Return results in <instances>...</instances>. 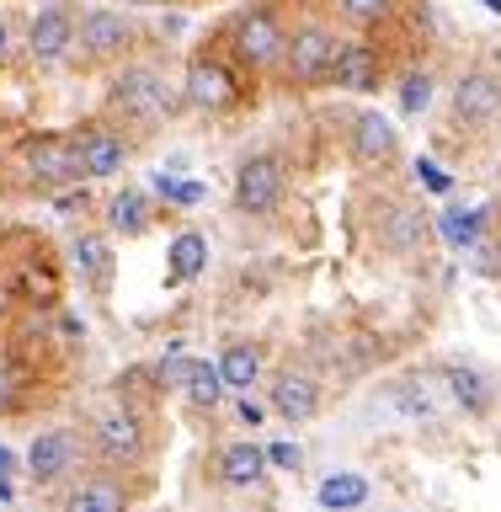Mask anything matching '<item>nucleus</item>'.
Here are the masks:
<instances>
[{"mask_svg": "<svg viewBox=\"0 0 501 512\" xmlns=\"http://www.w3.org/2000/svg\"><path fill=\"white\" fill-rule=\"evenodd\" d=\"M107 96H112V107H118L123 118H139V123H160L171 112V91L150 64H128V70H118Z\"/></svg>", "mask_w": 501, "mask_h": 512, "instance_id": "f257e3e1", "label": "nucleus"}, {"mask_svg": "<svg viewBox=\"0 0 501 512\" xmlns=\"http://www.w3.org/2000/svg\"><path fill=\"white\" fill-rule=\"evenodd\" d=\"M283 160L278 155H251V160H240V171H235V208L246 219H267V214H278V203H283Z\"/></svg>", "mask_w": 501, "mask_h": 512, "instance_id": "f03ea898", "label": "nucleus"}, {"mask_svg": "<svg viewBox=\"0 0 501 512\" xmlns=\"http://www.w3.org/2000/svg\"><path fill=\"white\" fill-rule=\"evenodd\" d=\"M283 38H288V32L278 27V16H272L267 6L246 11L230 27V48H235V59L246 64V70H272V64L283 59Z\"/></svg>", "mask_w": 501, "mask_h": 512, "instance_id": "7ed1b4c3", "label": "nucleus"}, {"mask_svg": "<svg viewBox=\"0 0 501 512\" xmlns=\"http://www.w3.org/2000/svg\"><path fill=\"white\" fill-rule=\"evenodd\" d=\"M75 464H80V443H75L70 427H48L27 448V475L38 480V486H59V480H70Z\"/></svg>", "mask_w": 501, "mask_h": 512, "instance_id": "20e7f679", "label": "nucleus"}, {"mask_svg": "<svg viewBox=\"0 0 501 512\" xmlns=\"http://www.w3.org/2000/svg\"><path fill=\"white\" fill-rule=\"evenodd\" d=\"M70 155H75V176H91V182H102V176L123 171L128 144L112 134L107 123H86V128H80V134L70 139Z\"/></svg>", "mask_w": 501, "mask_h": 512, "instance_id": "39448f33", "label": "nucleus"}, {"mask_svg": "<svg viewBox=\"0 0 501 512\" xmlns=\"http://www.w3.org/2000/svg\"><path fill=\"white\" fill-rule=\"evenodd\" d=\"M128 43H134V27H128V16L112 11V6L86 11V16H80V27H75V48L86 59H118Z\"/></svg>", "mask_w": 501, "mask_h": 512, "instance_id": "423d86ee", "label": "nucleus"}, {"mask_svg": "<svg viewBox=\"0 0 501 512\" xmlns=\"http://www.w3.org/2000/svg\"><path fill=\"white\" fill-rule=\"evenodd\" d=\"M331 48H336V38L326 27H299L294 38H283V70L299 80V86H320L326 80V64H331Z\"/></svg>", "mask_w": 501, "mask_h": 512, "instance_id": "0eeeda50", "label": "nucleus"}, {"mask_svg": "<svg viewBox=\"0 0 501 512\" xmlns=\"http://www.w3.org/2000/svg\"><path fill=\"white\" fill-rule=\"evenodd\" d=\"M22 171H27V182H38V187H64V182H75L70 139H64V134H38V139H27V144H22Z\"/></svg>", "mask_w": 501, "mask_h": 512, "instance_id": "6e6552de", "label": "nucleus"}, {"mask_svg": "<svg viewBox=\"0 0 501 512\" xmlns=\"http://www.w3.org/2000/svg\"><path fill=\"white\" fill-rule=\"evenodd\" d=\"M27 48H32V59L38 64H59L64 54L75 48V11L70 6H43L38 16H32V27H27Z\"/></svg>", "mask_w": 501, "mask_h": 512, "instance_id": "1a4fd4ad", "label": "nucleus"}, {"mask_svg": "<svg viewBox=\"0 0 501 512\" xmlns=\"http://www.w3.org/2000/svg\"><path fill=\"white\" fill-rule=\"evenodd\" d=\"M326 75H331L342 91H358V96H368V91H379V54H374L368 43H358V38H347V43L336 38Z\"/></svg>", "mask_w": 501, "mask_h": 512, "instance_id": "9d476101", "label": "nucleus"}, {"mask_svg": "<svg viewBox=\"0 0 501 512\" xmlns=\"http://www.w3.org/2000/svg\"><path fill=\"white\" fill-rule=\"evenodd\" d=\"M182 96H187V107H198V112H224L240 91H235V75L224 70V64L192 59L187 64V80H182Z\"/></svg>", "mask_w": 501, "mask_h": 512, "instance_id": "9b49d317", "label": "nucleus"}, {"mask_svg": "<svg viewBox=\"0 0 501 512\" xmlns=\"http://www.w3.org/2000/svg\"><path fill=\"white\" fill-rule=\"evenodd\" d=\"M96 448L112 464H134L144 454V422L134 411H102L96 416Z\"/></svg>", "mask_w": 501, "mask_h": 512, "instance_id": "f8f14e48", "label": "nucleus"}, {"mask_svg": "<svg viewBox=\"0 0 501 512\" xmlns=\"http://www.w3.org/2000/svg\"><path fill=\"white\" fill-rule=\"evenodd\" d=\"M352 155L363 166H390L400 155V128L384 118V112H358L352 118Z\"/></svg>", "mask_w": 501, "mask_h": 512, "instance_id": "ddd939ff", "label": "nucleus"}, {"mask_svg": "<svg viewBox=\"0 0 501 512\" xmlns=\"http://www.w3.org/2000/svg\"><path fill=\"white\" fill-rule=\"evenodd\" d=\"M454 112H459V123H491L496 112H501V75H496V70H470V75H459V86H454Z\"/></svg>", "mask_w": 501, "mask_h": 512, "instance_id": "4468645a", "label": "nucleus"}, {"mask_svg": "<svg viewBox=\"0 0 501 512\" xmlns=\"http://www.w3.org/2000/svg\"><path fill=\"white\" fill-rule=\"evenodd\" d=\"M272 411L288 416V422H310V416L320 411L315 374H294V368H283V374L272 379Z\"/></svg>", "mask_w": 501, "mask_h": 512, "instance_id": "2eb2a0df", "label": "nucleus"}, {"mask_svg": "<svg viewBox=\"0 0 501 512\" xmlns=\"http://www.w3.org/2000/svg\"><path fill=\"white\" fill-rule=\"evenodd\" d=\"M443 379H448V395L459 400L470 416H480V411H491V400H496V390H491V379L480 374V368H470V363H448L443 368Z\"/></svg>", "mask_w": 501, "mask_h": 512, "instance_id": "dca6fc26", "label": "nucleus"}, {"mask_svg": "<svg viewBox=\"0 0 501 512\" xmlns=\"http://www.w3.org/2000/svg\"><path fill=\"white\" fill-rule=\"evenodd\" d=\"M262 475H267V454L256 443H230L219 454V480H224V486L240 491V486H256Z\"/></svg>", "mask_w": 501, "mask_h": 512, "instance_id": "f3484780", "label": "nucleus"}, {"mask_svg": "<svg viewBox=\"0 0 501 512\" xmlns=\"http://www.w3.org/2000/svg\"><path fill=\"white\" fill-rule=\"evenodd\" d=\"M203 267H208V235H198V230H182V235L171 240L166 278H171V283H192Z\"/></svg>", "mask_w": 501, "mask_h": 512, "instance_id": "a211bd4d", "label": "nucleus"}, {"mask_svg": "<svg viewBox=\"0 0 501 512\" xmlns=\"http://www.w3.org/2000/svg\"><path fill=\"white\" fill-rule=\"evenodd\" d=\"M219 379H224V390H240V395H246L251 384L262 379V352L246 347V342L224 347V358H219Z\"/></svg>", "mask_w": 501, "mask_h": 512, "instance_id": "6ab92c4d", "label": "nucleus"}, {"mask_svg": "<svg viewBox=\"0 0 501 512\" xmlns=\"http://www.w3.org/2000/svg\"><path fill=\"white\" fill-rule=\"evenodd\" d=\"M384 240H390V251H400V256L422 251V214L406 208V203L384 208Z\"/></svg>", "mask_w": 501, "mask_h": 512, "instance_id": "aec40b11", "label": "nucleus"}, {"mask_svg": "<svg viewBox=\"0 0 501 512\" xmlns=\"http://www.w3.org/2000/svg\"><path fill=\"white\" fill-rule=\"evenodd\" d=\"M107 224H112L118 235H144V230H150V203H144V192L123 187L118 198L107 203Z\"/></svg>", "mask_w": 501, "mask_h": 512, "instance_id": "412c9836", "label": "nucleus"}, {"mask_svg": "<svg viewBox=\"0 0 501 512\" xmlns=\"http://www.w3.org/2000/svg\"><path fill=\"white\" fill-rule=\"evenodd\" d=\"M182 395L192 400V406L214 411L219 400H224V379H219V363H203V358H192L187 379H182Z\"/></svg>", "mask_w": 501, "mask_h": 512, "instance_id": "4be33fe9", "label": "nucleus"}, {"mask_svg": "<svg viewBox=\"0 0 501 512\" xmlns=\"http://www.w3.org/2000/svg\"><path fill=\"white\" fill-rule=\"evenodd\" d=\"M315 502L320 507H331V512H347V507H363L368 502V480L363 475H331V480H320V491H315Z\"/></svg>", "mask_w": 501, "mask_h": 512, "instance_id": "5701e85b", "label": "nucleus"}, {"mask_svg": "<svg viewBox=\"0 0 501 512\" xmlns=\"http://www.w3.org/2000/svg\"><path fill=\"white\" fill-rule=\"evenodd\" d=\"M75 267L86 272L96 288H107L112 283V246H107V235H80L75 240Z\"/></svg>", "mask_w": 501, "mask_h": 512, "instance_id": "b1692460", "label": "nucleus"}, {"mask_svg": "<svg viewBox=\"0 0 501 512\" xmlns=\"http://www.w3.org/2000/svg\"><path fill=\"white\" fill-rule=\"evenodd\" d=\"M123 486H107V480H86V486H75L64 496V507L70 512H123Z\"/></svg>", "mask_w": 501, "mask_h": 512, "instance_id": "393cba45", "label": "nucleus"}, {"mask_svg": "<svg viewBox=\"0 0 501 512\" xmlns=\"http://www.w3.org/2000/svg\"><path fill=\"white\" fill-rule=\"evenodd\" d=\"M480 224H486V214H470V208H443V214H438V230H443V240L454 251H470L475 246Z\"/></svg>", "mask_w": 501, "mask_h": 512, "instance_id": "a878e982", "label": "nucleus"}, {"mask_svg": "<svg viewBox=\"0 0 501 512\" xmlns=\"http://www.w3.org/2000/svg\"><path fill=\"white\" fill-rule=\"evenodd\" d=\"M432 107V75L427 70H411L406 80H400V112L406 118H416V112Z\"/></svg>", "mask_w": 501, "mask_h": 512, "instance_id": "bb28decb", "label": "nucleus"}, {"mask_svg": "<svg viewBox=\"0 0 501 512\" xmlns=\"http://www.w3.org/2000/svg\"><path fill=\"white\" fill-rule=\"evenodd\" d=\"M155 192H160L166 203H182V208H192V203L203 198V182H171V176L160 171V176H155Z\"/></svg>", "mask_w": 501, "mask_h": 512, "instance_id": "cd10ccee", "label": "nucleus"}, {"mask_svg": "<svg viewBox=\"0 0 501 512\" xmlns=\"http://www.w3.org/2000/svg\"><path fill=\"white\" fill-rule=\"evenodd\" d=\"M416 182H422L432 198H448V192H454V176H448L438 160H416Z\"/></svg>", "mask_w": 501, "mask_h": 512, "instance_id": "c85d7f7f", "label": "nucleus"}, {"mask_svg": "<svg viewBox=\"0 0 501 512\" xmlns=\"http://www.w3.org/2000/svg\"><path fill=\"white\" fill-rule=\"evenodd\" d=\"M336 6H342V16H347V22L368 27V22H379V16L390 11V0H336Z\"/></svg>", "mask_w": 501, "mask_h": 512, "instance_id": "c756f323", "label": "nucleus"}, {"mask_svg": "<svg viewBox=\"0 0 501 512\" xmlns=\"http://www.w3.org/2000/svg\"><path fill=\"white\" fill-rule=\"evenodd\" d=\"M187 368H192V358H187V352H171V358H166V363H160V379H166V384H171V390H182V379H187Z\"/></svg>", "mask_w": 501, "mask_h": 512, "instance_id": "7c9ffc66", "label": "nucleus"}, {"mask_svg": "<svg viewBox=\"0 0 501 512\" xmlns=\"http://www.w3.org/2000/svg\"><path fill=\"white\" fill-rule=\"evenodd\" d=\"M267 454V464H278V470H299V443H272V448H262Z\"/></svg>", "mask_w": 501, "mask_h": 512, "instance_id": "2f4dec72", "label": "nucleus"}, {"mask_svg": "<svg viewBox=\"0 0 501 512\" xmlns=\"http://www.w3.org/2000/svg\"><path fill=\"white\" fill-rule=\"evenodd\" d=\"M11 475H16V454L6 443H0V502H11L16 496V486H11Z\"/></svg>", "mask_w": 501, "mask_h": 512, "instance_id": "473e14b6", "label": "nucleus"}, {"mask_svg": "<svg viewBox=\"0 0 501 512\" xmlns=\"http://www.w3.org/2000/svg\"><path fill=\"white\" fill-rule=\"evenodd\" d=\"M11 400H16V368L0 358V406H11Z\"/></svg>", "mask_w": 501, "mask_h": 512, "instance_id": "72a5a7b5", "label": "nucleus"}, {"mask_svg": "<svg viewBox=\"0 0 501 512\" xmlns=\"http://www.w3.org/2000/svg\"><path fill=\"white\" fill-rule=\"evenodd\" d=\"M240 422H246V427H262V406L251 400V390H246V400H240Z\"/></svg>", "mask_w": 501, "mask_h": 512, "instance_id": "f704fd0d", "label": "nucleus"}, {"mask_svg": "<svg viewBox=\"0 0 501 512\" xmlns=\"http://www.w3.org/2000/svg\"><path fill=\"white\" fill-rule=\"evenodd\" d=\"M11 54V32H6V22H0V59Z\"/></svg>", "mask_w": 501, "mask_h": 512, "instance_id": "c9c22d12", "label": "nucleus"}, {"mask_svg": "<svg viewBox=\"0 0 501 512\" xmlns=\"http://www.w3.org/2000/svg\"><path fill=\"white\" fill-rule=\"evenodd\" d=\"M480 6H486L491 16H501V0H480Z\"/></svg>", "mask_w": 501, "mask_h": 512, "instance_id": "e433bc0d", "label": "nucleus"}, {"mask_svg": "<svg viewBox=\"0 0 501 512\" xmlns=\"http://www.w3.org/2000/svg\"><path fill=\"white\" fill-rule=\"evenodd\" d=\"M123 6H160V0H123Z\"/></svg>", "mask_w": 501, "mask_h": 512, "instance_id": "4c0bfd02", "label": "nucleus"}]
</instances>
